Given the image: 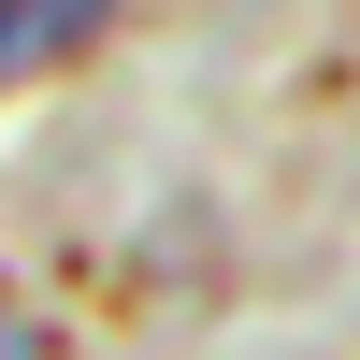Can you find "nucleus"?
I'll use <instances>...</instances> for the list:
<instances>
[{
	"instance_id": "1",
	"label": "nucleus",
	"mask_w": 360,
	"mask_h": 360,
	"mask_svg": "<svg viewBox=\"0 0 360 360\" xmlns=\"http://www.w3.org/2000/svg\"><path fill=\"white\" fill-rule=\"evenodd\" d=\"M115 29V0H0V86L15 72H58L72 44H101Z\"/></svg>"
}]
</instances>
